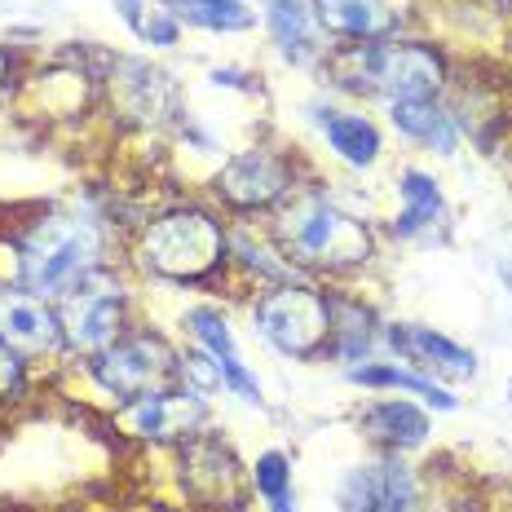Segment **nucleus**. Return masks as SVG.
I'll list each match as a JSON object with an SVG mask.
<instances>
[{"instance_id":"f257e3e1","label":"nucleus","mask_w":512,"mask_h":512,"mask_svg":"<svg viewBox=\"0 0 512 512\" xmlns=\"http://www.w3.org/2000/svg\"><path fill=\"white\" fill-rule=\"evenodd\" d=\"M102 265V226L89 217H45L18 239V279L36 296H62Z\"/></svg>"},{"instance_id":"f03ea898","label":"nucleus","mask_w":512,"mask_h":512,"mask_svg":"<svg viewBox=\"0 0 512 512\" xmlns=\"http://www.w3.org/2000/svg\"><path fill=\"white\" fill-rule=\"evenodd\" d=\"M336 76L345 89H367L389 102L433 98L446 84V62L433 45L389 40V45H358L336 58Z\"/></svg>"},{"instance_id":"7ed1b4c3","label":"nucleus","mask_w":512,"mask_h":512,"mask_svg":"<svg viewBox=\"0 0 512 512\" xmlns=\"http://www.w3.org/2000/svg\"><path fill=\"white\" fill-rule=\"evenodd\" d=\"M142 261L146 270L164 274V279L195 283L226 261V230L217 217L199 208L164 212L142 234Z\"/></svg>"},{"instance_id":"20e7f679","label":"nucleus","mask_w":512,"mask_h":512,"mask_svg":"<svg viewBox=\"0 0 512 512\" xmlns=\"http://www.w3.org/2000/svg\"><path fill=\"white\" fill-rule=\"evenodd\" d=\"M283 239H287V252L305 265H336V270H345V265H362L371 256L367 226L318 195H305L287 208Z\"/></svg>"},{"instance_id":"39448f33","label":"nucleus","mask_w":512,"mask_h":512,"mask_svg":"<svg viewBox=\"0 0 512 512\" xmlns=\"http://www.w3.org/2000/svg\"><path fill=\"white\" fill-rule=\"evenodd\" d=\"M252 323L287 358H314L332 345V301L301 283L265 292L252 305Z\"/></svg>"},{"instance_id":"423d86ee","label":"nucleus","mask_w":512,"mask_h":512,"mask_svg":"<svg viewBox=\"0 0 512 512\" xmlns=\"http://www.w3.org/2000/svg\"><path fill=\"white\" fill-rule=\"evenodd\" d=\"M177 376H181V354H173V345L155 332L120 336L102 354H93V380L124 402L168 389Z\"/></svg>"},{"instance_id":"0eeeda50","label":"nucleus","mask_w":512,"mask_h":512,"mask_svg":"<svg viewBox=\"0 0 512 512\" xmlns=\"http://www.w3.org/2000/svg\"><path fill=\"white\" fill-rule=\"evenodd\" d=\"M62 340L80 354H102L111 340H120L124 327V283L111 270H89L62 292L58 305Z\"/></svg>"},{"instance_id":"6e6552de","label":"nucleus","mask_w":512,"mask_h":512,"mask_svg":"<svg viewBox=\"0 0 512 512\" xmlns=\"http://www.w3.org/2000/svg\"><path fill=\"white\" fill-rule=\"evenodd\" d=\"M181 486L199 508H230L239 512L248 499V482L234 451L221 437H195L181 451Z\"/></svg>"},{"instance_id":"1a4fd4ad","label":"nucleus","mask_w":512,"mask_h":512,"mask_svg":"<svg viewBox=\"0 0 512 512\" xmlns=\"http://www.w3.org/2000/svg\"><path fill=\"white\" fill-rule=\"evenodd\" d=\"M340 512H415V477L402 460H367L336 486Z\"/></svg>"},{"instance_id":"9d476101","label":"nucleus","mask_w":512,"mask_h":512,"mask_svg":"<svg viewBox=\"0 0 512 512\" xmlns=\"http://www.w3.org/2000/svg\"><path fill=\"white\" fill-rule=\"evenodd\" d=\"M287 190H292V164L274 151H243L217 173V195L243 212L279 204Z\"/></svg>"},{"instance_id":"9b49d317","label":"nucleus","mask_w":512,"mask_h":512,"mask_svg":"<svg viewBox=\"0 0 512 512\" xmlns=\"http://www.w3.org/2000/svg\"><path fill=\"white\" fill-rule=\"evenodd\" d=\"M0 340L18 354H53L62 345L58 309L27 287H0Z\"/></svg>"},{"instance_id":"f8f14e48","label":"nucleus","mask_w":512,"mask_h":512,"mask_svg":"<svg viewBox=\"0 0 512 512\" xmlns=\"http://www.w3.org/2000/svg\"><path fill=\"white\" fill-rule=\"evenodd\" d=\"M204 393H173L159 389L146 393V398H133L124 407V424L137 437H186L204 424Z\"/></svg>"},{"instance_id":"ddd939ff","label":"nucleus","mask_w":512,"mask_h":512,"mask_svg":"<svg viewBox=\"0 0 512 512\" xmlns=\"http://www.w3.org/2000/svg\"><path fill=\"white\" fill-rule=\"evenodd\" d=\"M389 345L398 349L402 358H411L415 367L437 371V376L451 380H468L477 371V354L464 345H455L451 336L433 332V327H415V323H393L389 327Z\"/></svg>"},{"instance_id":"4468645a","label":"nucleus","mask_w":512,"mask_h":512,"mask_svg":"<svg viewBox=\"0 0 512 512\" xmlns=\"http://www.w3.org/2000/svg\"><path fill=\"white\" fill-rule=\"evenodd\" d=\"M186 327H190V336H195L199 345H204L208 354L217 358L226 389H234L243 402H261V384H256V376L243 367L239 345H234V332H230L226 314H221V309H212V305H199V309H190V314H186Z\"/></svg>"},{"instance_id":"2eb2a0df","label":"nucleus","mask_w":512,"mask_h":512,"mask_svg":"<svg viewBox=\"0 0 512 512\" xmlns=\"http://www.w3.org/2000/svg\"><path fill=\"white\" fill-rule=\"evenodd\" d=\"M314 18L318 27L345 40H384L398 27L389 0H314Z\"/></svg>"},{"instance_id":"dca6fc26","label":"nucleus","mask_w":512,"mask_h":512,"mask_svg":"<svg viewBox=\"0 0 512 512\" xmlns=\"http://www.w3.org/2000/svg\"><path fill=\"white\" fill-rule=\"evenodd\" d=\"M389 120L402 137L411 142H424L437 155H455L460 151V128H455V115L442 111L433 98H407V102H389Z\"/></svg>"},{"instance_id":"f3484780","label":"nucleus","mask_w":512,"mask_h":512,"mask_svg":"<svg viewBox=\"0 0 512 512\" xmlns=\"http://www.w3.org/2000/svg\"><path fill=\"white\" fill-rule=\"evenodd\" d=\"M265 23H270V36L287 62L305 67V62L318 53L314 5H305V0H265Z\"/></svg>"},{"instance_id":"a211bd4d","label":"nucleus","mask_w":512,"mask_h":512,"mask_svg":"<svg viewBox=\"0 0 512 512\" xmlns=\"http://www.w3.org/2000/svg\"><path fill=\"white\" fill-rule=\"evenodd\" d=\"M362 429L380 446H389V451H411V446H420L429 437V415L402 398H384L362 411Z\"/></svg>"},{"instance_id":"6ab92c4d","label":"nucleus","mask_w":512,"mask_h":512,"mask_svg":"<svg viewBox=\"0 0 512 512\" xmlns=\"http://www.w3.org/2000/svg\"><path fill=\"white\" fill-rule=\"evenodd\" d=\"M398 195H402V212L398 221H393V230L402 234V239H415V234L433 230L437 221L446 217V199H442V186L420 173V168H407V173L398 177Z\"/></svg>"},{"instance_id":"aec40b11","label":"nucleus","mask_w":512,"mask_h":512,"mask_svg":"<svg viewBox=\"0 0 512 512\" xmlns=\"http://www.w3.org/2000/svg\"><path fill=\"white\" fill-rule=\"evenodd\" d=\"M318 128H323L327 146L354 168H371L380 159V133L367 115H345V111H318Z\"/></svg>"},{"instance_id":"412c9836","label":"nucleus","mask_w":512,"mask_h":512,"mask_svg":"<svg viewBox=\"0 0 512 512\" xmlns=\"http://www.w3.org/2000/svg\"><path fill=\"white\" fill-rule=\"evenodd\" d=\"M349 380H354V384H367V389H402V393H415V398H424V402H429V407H437V411H455V398L442 389V384H433V376H420V371H402V367H393V362L349 367Z\"/></svg>"},{"instance_id":"4be33fe9","label":"nucleus","mask_w":512,"mask_h":512,"mask_svg":"<svg viewBox=\"0 0 512 512\" xmlns=\"http://www.w3.org/2000/svg\"><path fill=\"white\" fill-rule=\"evenodd\" d=\"M164 9L177 23L204 31H248L256 27V9L248 0H164Z\"/></svg>"},{"instance_id":"5701e85b","label":"nucleus","mask_w":512,"mask_h":512,"mask_svg":"<svg viewBox=\"0 0 512 512\" xmlns=\"http://www.w3.org/2000/svg\"><path fill=\"white\" fill-rule=\"evenodd\" d=\"M252 486L256 495L270 504V512H296V495H292V464L283 451H265L252 468Z\"/></svg>"},{"instance_id":"b1692460","label":"nucleus","mask_w":512,"mask_h":512,"mask_svg":"<svg viewBox=\"0 0 512 512\" xmlns=\"http://www.w3.org/2000/svg\"><path fill=\"white\" fill-rule=\"evenodd\" d=\"M181 376H186L190 384H195V393H212V389H221V367H217V358L208 354V349H190L186 358H181Z\"/></svg>"},{"instance_id":"393cba45","label":"nucleus","mask_w":512,"mask_h":512,"mask_svg":"<svg viewBox=\"0 0 512 512\" xmlns=\"http://www.w3.org/2000/svg\"><path fill=\"white\" fill-rule=\"evenodd\" d=\"M27 389V367H23V354L18 349H9L5 340H0V402L18 398V393Z\"/></svg>"},{"instance_id":"a878e982","label":"nucleus","mask_w":512,"mask_h":512,"mask_svg":"<svg viewBox=\"0 0 512 512\" xmlns=\"http://www.w3.org/2000/svg\"><path fill=\"white\" fill-rule=\"evenodd\" d=\"M177 31H181V23L168 9H151L142 23V40H151V45H177Z\"/></svg>"},{"instance_id":"bb28decb","label":"nucleus","mask_w":512,"mask_h":512,"mask_svg":"<svg viewBox=\"0 0 512 512\" xmlns=\"http://www.w3.org/2000/svg\"><path fill=\"white\" fill-rule=\"evenodd\" d=\"M115 9H120V18L128 27L142 36V23H146V0H115Z\"/></svg>"},{"instance_id":"cd10ccee","label":"nucleus","mask_w":512,"mask_h":512,"mask_svg":"<svg viewBox=\"0 0 512 512\" xmlns=\"http://www.w3.org/2000/svg\"><path fill=\"white\" fill-rule=\"evenodd\" d=\"M5 76H9V53L0 49V89H5Z\"/></svg>"},{"instance_id":"c85d7f7f","label":"nucleus","mask_w":512,"mask_h":512,"mask_svg":"<svg viewBox=\"0 0 512 512\" xmlns=\"http://www.w3.org/2000/svg\"><path fill=\"white\" fill-rule=\"evenodd\" d=\"M499 279H504V283H508V292H512V261L499 265Z\"/></svg>"}]
</instances>
